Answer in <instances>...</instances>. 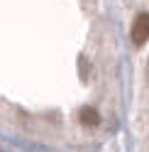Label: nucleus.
I'll use <instances>...</instances> for the list:
<instances>
[{"label":"nucleus","instance_id":"obj_2","mask_svg":"<svg viewBox=\"0 0 149 152\" xmlns=\"http://www.w3.org/2000/svg\"><path fill=\"white\" fill-rule=\"evenodd\" d=\"M78 120H81V125H86V128H98V125H100V113H98L95 108L86 106V108H81Z\"/></svg>","mask_w":149,"mask_h":152},{"label":"nucleus","instance_id":"obj_1","mask_svg":"<svg viewBox=\"0 0 149 152\" xmlns=\"http://www.w3.org/2000/svg\"><path fill=\"white\" fill-rule=\"evenodd\" d=\"M129 37H132V42H135L137 47L147 44V39H149V12H139V15L135 17Z\"/></svg>","mask_w":149,"mask_h":152}]
</instances>
